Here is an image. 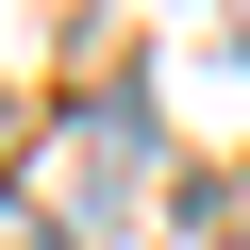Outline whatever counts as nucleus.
I'll return each instance as SVG.
<instances>
[{"label": "nucleus", "mask_w": 250, "mask_h": 250, "mask_svg": "<svg viewBox=\"0 0 250 250\" xmlns=\"http://www.w3.org/2000/svg\"><path fill=\"white\" fill-rule=\"evenodd\" d=\"M0 250H67V233H50V217H17V233H0Z\"/></svg>", "instance_id": "nucleus-1"}]
</instances>
